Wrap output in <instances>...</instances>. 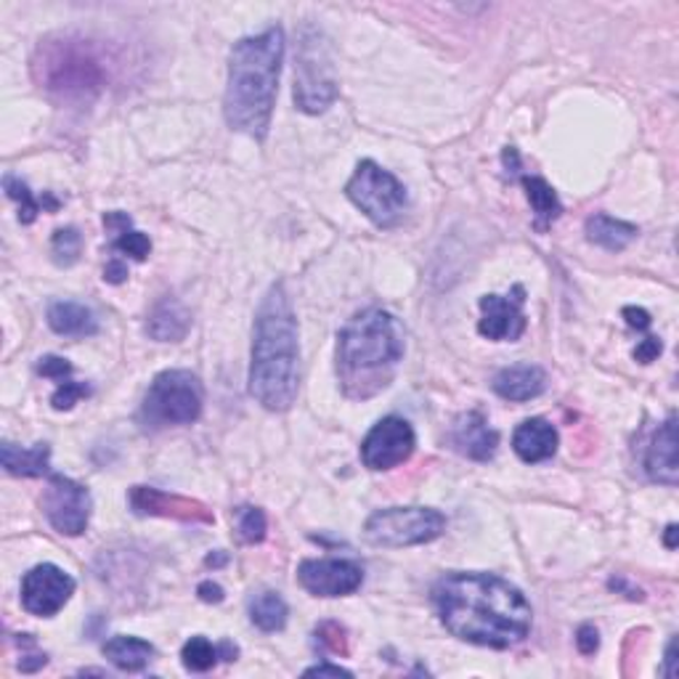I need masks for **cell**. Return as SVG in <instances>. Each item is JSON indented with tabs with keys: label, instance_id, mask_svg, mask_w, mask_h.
Instances as JSON below:
<instances>
[{
	"label": "cell",
	"instance_id": "3",
	"mask_svg": "<svg viewBox=\"0 0 679 679\" xmlns=\"http://www.w3.org/2000/svg\"><path fill=\"white\" fill-rule=\"evenodd\" d=\"M301 385L297 316L284 284H271L260 303L252 332L250 393L269 411H287Z\"/></svg>",
	"mask_w": 679,
	"mask_h": 679
},
{
	"label": "cell",
	"instance_id": "36",
	"mask_svg": "<svg viewBox=\"0 0 679 679\" xmlns=\"http://www.w3.org/2000/svg\"><path fill=\"white\" fill-rule=\"evenodd\" d=\"M661 353H664L661 340L653 338V335H647V338L640 342L637 348H634V359H637L640 364H653V361L661 357Z\"/></svg>",
	"mask_w": 679,
	"mask_h": 679
},
{
	"label": "cell",
	"instance_id": "26",
	"mask_svg": "<svg viewBox=\"0 0 679 679\" xmlns=\"http://www.w3.org/2000/svg\"><path fill=\"white\" fill-rule=\"evenodd\" d=\"M520 183H523L525 196H529L531 207H534L536 228L539 231H547L563 213V205L561 200H557L555 189H552L544 179H539V176H520Z\"/></svg>",
	"mask_w": 679,
	"mask_h": 679
},
{
	"label": "cell",
	"instance_id": "33",
	"mask_svg": "<svg viewBox=\"0 0 679 679\" xmlns=\"http://www.w3.org/2000/svg\"><path fill=\"white\" fill-rule=\"evenodd\" d=\"M316 640H319L321 647L332 653H348V637H346V626H340L338 621H324V624L316 626Z\"/></svg>",
	"mask_w": 679,
	"mask_h": 679
},
{
	"label": "cell",
	"instance_id": "19",
	"mask_svg": "<svg viewBox=\"0 0 679 679\" xmlns=\"http://www.w3.org/2000/svg\"><path fill=\"white\" fill-rule=\"evenodd\" d=\"M491 388L505 401H531L547 391V372L536 364L507 366V370L497 372Z\"/></svg>",
	"mask_w": 679,
	"mask_h": 679
},
{
	"label": "cell",
	"instance_id": "40",
	"mask_svg": "<svg viewBox=\"0 0 679 679\" xmlns=\"http://www.w3.org/2000/svg\"><path fill=\"white\" fill-rule=\"evenodd\" d=\"M306 677H353L351 669H342V666L335 664H319L306 669Z\"/></svg>",
	"mask_w": 679,
	"mask_h": 679
},
{
	"label": "cell",
	"instance_id": "41",
	"mask_svg": "<svg viewBox=\"0 0 679 679\" xmlns=\"http://www.w3.org/2000/svg\"><path fill=\"white\" fill-rule=\"evenodd\" d=\"M48 664V658H46V653H35V656H24L22 661H19V669L22 671H37V669H43V666Z\"/></svg>",
	"mask_w": 679,
	"mask_h": 679
},
{
	"label": "cell",
	"instance_id": "23",
	"mask_svg": "<svg viewBox=\"0 0 679 679\" xmlns=\"http://www.w3.org/2000/svg\"><path fill=\"white\" fill-rule=\"evenodd\" d=\"M584 231H587V239L592 245H598L608 252H621V250H626L634 239H637L640 228L630 224V220H619L606 213H595L587 218Z\"/></svg>",
	"mask_w": 679,
	"mask_h": 679
},
{
	"label": "cell",
	"instance_id": "2",
	"mask_svg": "<svg viewBox=\"0 0 679 679\" xmlns=\"http://www.w3.org/2000/svg\"><path fill=\"white\" fill-rule=\"evenodd\" d=\"M284 61V30L242 37L228 54V82L224 93V117L228 128L263 142L274 114L279 75Z\"/></svg>",
	"mask_w": 679,
	"mask_h": 679
},
{
	"label": "cell",
	"instance_id": "8",
	"mask_svg": "<svg viewBox=\"0 0 679 679\" xmlns=\"http://www.w3.org/2000/svg\"><path fill=\"white\" fill-rule=\"evenodd\" d=\"M346 196L377 228H396L409 211L404 183L374 160L359 162L357 173L346 183Z\"/></svg>",
	"mask_w": 679,
	"mask_h": 679
},
{
	"label": "cell",
	"instance_id": "22",
	"mask_svg": "<svg viewBox=\"0 0 679 679\" xmlns=\"http://www.w3.org/2000/svg\"><path fill=\"white\" fill-rule=\"evenodd\" d=\"M0 465L9 475L16 478H41L50 467V446L48 443H35V446L22 449L16 443L3 441L0 446Z\"/></svg>",
	"mask_w": 679,
	"mask_h": 679
},
{
	"label": "cell",
	"instance_id": "4",
	"mask_svg": "<svg viewBox=\"0 0 679 679\" xmlns=\"http://www.w3.org/2000/svg\"><path fill=\"white\" fill-rule=\"evenodd\" d=\"M406 351L404 327L383 308H366L353 316L338 335V377L342 393L366 401L396 377Z\"/></svg>",
	"mask_w": 679,
	"mask_h": 679
},
{
	"label": "cell",
	"instance_id": "24",
	"mask_svg": "<svg viewBox=\"0 0 679 679\" xmlns=\"http://www.w3.org/2000/svg\"><path fill=\"white\" fill-rule=\"evenodd\" d=\"M104 226L106 231H112V252H120V256H128L133 260H142L149 258L151 252V242L149 237H146L144 231H138V228H133V220L128 213H104ZM114 256V258H120Z\"/></svg>",
	"mask_w": 679,
	"mask_h": 679
},
{
	"label": "cell",
	"instance_id": "37",
	"mask_svg": "<svg viewBox=\"0 0 679 679\" xmlns=\"http://www.w3.org/2000/svg\"><path fill=\"white\" fill-rule=\"evenodd\" d=\"M621 314H624V319H626V324H630L632 329H637V332H645L647 327H650V314H647L645 308H637V306H626L624 310H621Z\"/></svg>",
	"mask_w": 679,
	"mask_h": 679
},
{
	"label": "cell",
	"instance_id": "28",
	"mask_svg": "<svg viewBox=\"0 0 679 679\" xmlns=\"http://www.w3.org/2000/svg\"><path fill=\"white\" fill-rule=\"evenodd\" d=\"M3 189H5V194H9V200H14L19 205V220H22L24 226L35 224V218L41 215V211H59V200H54L50 194L43 196V200H37V196L30 192L27 183L11 173L3 176Z\"/></svg>",
	"mask_w": 679,
	"mask_h": 679
},
{
	"label": "cell",
	"instance_id": "30",
	"mask_svg": "<svg viewBox=\"0 0 679 679\" xmlns=\"http://www.w3.org/2000/svg\"><path fill=\"white\" fill-rule=\"evenodd\" d=\"M80 250H82V237L80 231L75 226L59 228V231H54V239H50V252H54V260L59 265H75L80 260Z\"/></svg>",
	"mask_w": 679,
	"mask_h": 679
},
{
	"label": "cell",
	"instance_id": "25",
	"mask_svg": "<svg viewBox=\"0 0 679 679\" xmlns=\"http://www.w3.org/2000/svg\"><path fill=\"white\" fill-rule=\"evenodd\" d=\"M104 658L123 671H142L155 656V645L146 643L142 637H128V634H117V637L106 640L101 647Z\"/></svg>",
	"mask_w": 679,
	"mask_h": 679
},
{
	"label": "cell",
	"instance_id": "39",
	"mask_svg": "<svg viewBox=\"0 0 679 679\" xmlns=\"http://www.w3.org/2000/svg\"><path fill=\"white\" fill-rule=\"evenodd\" d=\"M196 595H200L202 602H213V606H218V602H224V589L218 587L215 581H202L200 587H196Z\"/></svg>",
	"mask_w": 679,
	"mask_h": 679
},
{
	"label": "cell",
	"instance_id": "17",
	"mask_svg": "<svg viewBox=\"0 0 679 679\" xmlns=\"http://www.w3.org/2000/svg\"><path fill=\"white\" fill-rule=\"evenodd\" d=\"M452 443L456 452L465 454L467 460L488 462L497 454L499 433L494 428H488L486 417L480 415V411H467V415H460L454 420Z\"/></svg>",
	"mask_w": 679,
	"mask_h": 679
},
{
	"label": "cell",
	"instance_id": "43",
	"mask_svg": "<svg viewBox=\"0 0 679 679\" xmlns=\"http://www.w3.org/2000/svg\"><path fill=\"white\" fill-rule=\"evenodd\" d=\"M611 589H624L626 598H630V600H643V592H640V589L626 587V584L621 581V579H613V581H611Z\"/></svg>",
	"mask_w": 679,
	"mask_h": 679
},
{
	"label": "cell",
	"instance_id": "44",
	"mask_svg": "<svg viewBox=\"0 0 679 679\" xmlns=\"http://www.w3.org/2000/svg\"><path fill=\"white\" fill-rule=\"evenodd\" d=\"M677 534H679V531H677V523H671L669 529H666V536H664V544H666V547H669V550H677Z\"/></svg>",
	"mask_w": 679,
	"mask_h": 679
},
{
	"label": "cell",
	"instance_id": "21",
	"mask_svg": "<svg viewBox=\"0 0 679 679\" xmlns=\"http://www.w3.org/2000/svg\"><path fill=\"white\" fill-rule=\"evenodd\" d=\"M48 327L61 338H91L99 332V319L82 303L56 301L48 306Z\"/></svg>",
	"mask_w": 679,
	"mask_h": 679
},
{
	"label": "cell",
	"instance_id": "29",
	"mask_svg": "<svg viewBox=\"0 0 679 679\" xmlns=\"http://www.w3.org/2000/svg\"><path fill=\"white\" fill-rule=\"evenodd\" d=\"M218 658H224V653H220V645H213L207 637H192L186 645H183L181 650V661L186 666L189 671H196V675H202V671H211L215 664H218Z\"/></svg>",
	"mask_w": 679,
	"mask_h": 679
},
{
	"label": "cell",
	"instance_id": "34",
	"mask_svg": "<svg viewBox=\"0 0 679 679\" xmlns=\"http://www.w3.org/2000/svg\"><path fill=\"white\" fill-rule=\"evenodd\" d=\"M37 372H41L43 377L56 380V383H65V380L72 377V364L61 357H43L37 361Z\"/></svg>",
	"mask_w": 679,
	"mask_h": 679
},
{
	"label": "cell",
	"instance_id": "15",
	"mask_svg": "<svg viewBox=\"0 0 679 679\" xmlns=\"http://www.w3.org/2000/svg\"><path fill=\"white\" fill-rule=\"evenodd\" d=\"M131 507L136 516H151V518H173L181 523H213L215 516L207 510L202 501L179 497V494L160 491L151 486H133L131 488Z\"/></svg>",
	"mask_w": 679,
	"mask_h": 679
},
{
	"label": "cell",
	"instance_id": "38",
	"mask_svg": "<svg viewBox=\"0 0 679 679\" xmlns=\"http://www.w3.org/2000/svg\"><path fill=\"white\" fill-rule=\"evenodd\" d=\"M125 279H128V265H125V260L112 258L110 263H106V269H104V282L123 284Z\"/></svg>",
	"mask_w": 679,
	"mask_h": 679
},
{
	"label": "cell",
	"instance_id": "10",
	"mask_svg": "<svg viewBox=\"0 0 679 679\" xmlns=\"http://www.w3.org/2000/svg\"><path fill=\"white\" fill-rule=\"evenodd\" d=\"M43 516L65 536H82L91 520V491L67 475H50L41 497Z\"/></svg>",
	"mask_w": 679,
	"mask_h": 679
},
{
	"label": "cell",
	"instance_id": "5",
	"mask_svg": "<svg viewBox=\"0 0 679 679\" xmlns=\"http://www.w3.org/2000/svg\"><path fill=\"white\" fill-rule=\"evenodd\" d=\"M37 86L59 101H91L104 88L106 69L86 37L54 35L35 50Z\"/></svg>",
	"mask_w": 679,
	"mask_h": 679
},
{
	"label": "cell",
	"instance_id": "27",
	"mask_svg": "<svg viewBox=\"0 0 679 679\" xmlns=\"http://www.w3.org/2000/svg\"><path fill=\"white\" fill-rule=\"evenodd\" d=\"M287 602L274 589H265L250 600V621L260 632H282L287 626Z\"/></svg>",
	"mask_w": 679,
	"mask_h": 679
},
{
	"label": "cell",
	"instance_id": "1",
	"mask_svg": "<svg viewBox=\"0 0 679 679\" xmlns=\"http://www.w3.org/2000/svg\"><path fill=\"white\" fill-rule=\"evenodd\" d=\"M433 608L456 640L491 650L523 643L534 621L525 595L494 574L456 570L443 576L433 587Z\"/></svg>",
	"mask_w": 679,
	"mask_h": 679
},
{
	"label": "cell",
	"instance_id": "35",
	"mask_svg": "<svg viewBox=\"0 0 679 679\" xmlns=\"http://www.w3.org/2000/svg\"><path fill=\"white\" fill-rule=\"evenodd\" d=\"M576 647H579L581 656H595L600 647V634L592 624H581L576 632Z\"/></svg>",
	"mask_w": 679,
	"mask_h": 679
},
{
	"label": "cell",
	"instance_id": "9",
	"mask_svg": "<svg viewBox=\"0 0 679 679\" xmlns=\"http://www.w3.org/2000/svg\"><path fill=\"white\" fill-rule=\"evenodd\" d=\"M446 531V516L433 507H388L372 512L364 523L366 542L374 547H417L435 542Z\"/></svg>",
	"mask_w": 679,
	"mask_h": 679
},
{
	"label": "cell",
	"instance_id": "18",
	"mask_svg": "<svg viewBox=\"0 0 679 679\" xmlns=\"http://www.w3.org/2000/svg\"><path fill=\"white\" fill-rule=\"evenodd\" d=\"M557 443H561V435H557L555 425L544 420V417L520 422L516 433H512V449L529 465L552 460L557 452Z\"/></svg>",
	"mask_w": 679,
	"mask_h": 679
},
{
	"label": "cell",
	"instance_id": "42",
	"mask_svg": "<svg viewBox=\"0 0 679 679\" xmlns=\"http://www.w3.org/2000/svg\"><path fill=\"white\" fill-rule=\"evenodd\" d=\"M675 647H677V643L675 640H669V645H666V658H664V664H666V669H664V675L666 677H677V669H675Z\"/></svg>",
	"mask_w": 679,
	"mask_h": 679
},
{
	"label": "cell",
	"instance_id": "12",
	"mask_svg": "<svg viewBox=\"0 0 679 679\" xmlns=\"http://www.w3.org/2000/svg\"><path fill=\"white\" fill-rule=\"evenodd\" d=\"M75 595V579L65 568L54 563H41L33 570H27L22 579V606L24 611L50 619L67 606Z\"/></svg>",
	"mask_w": 679,
	"mask_h": 679
},
{
	"label": "cell",
	"instance_id": "31",
	"mask_svg": "<svg viewBox=\"0 0 679 679\" xmlns=\"http://www.w3.org/2000/svg\"><path fill=\"white\" fill-rule=\"evenodd\" d=\"M237 531L239 539L245 544H260L265 539V531H269V520H265V512L260 507H239L237 510Z\"/></svg>",
	"mask_w": 679,
	"mask_h": 679
},
{
	"label": "cell",
	"instance_id": "11",
	"mask_svg": "<svg viewBox=\"0 0 679 679\" xmlns=\"http://www.w3.org/2000/svg\"><path fill=\"white\" fill-rule=\"evenodd\" d=\"M417 435L415 428L404 420V417H383L361 441V462L364 467L383 473L404 465L411 454H415Z\"/></svg>",
	"mask_w": 679,
	"mask_h": 679
},
{
	"label": "cell",
	"instance_id": "45",
	"mask_svg": "<svg viewBox=\"0 0 679 679\" xmlns=\"http://www.w3.org/2000/svg\"><path fill=\"white\" fill-rule=\"evenodd\" d=\"M205 563H207V566H213V568H215V566H224V563H226V555H224V552H218V555H207V561H205Z\"/></svg>",
	"mask_w": 679,
	"mask_h": 679
},
{
	"label": "cell",
	"instance_id": "16",
	"mask_svg": "<svg viewBox=\"0 0 679 679\" xmlns=\"http://www.w3.org/2000/svg\"><path fill=\"white\" fill-rule=\"evenodd\" d=\"M645 473L653 484L677 486L679 480V460H677V417L658 425L650 438V446L645 452Z\"/></svg>",
	"mask_w": 679,
	"mask_h": 679
},
{
	"label": "cell",
	"instance_id": "14",
	"mask_svg": "<svg viewBox=\"0 0 679 679\" xmlns=\"http://www.w3.org/2000/svg\"><path fill=\"white\" fill-rule=\"evenodd\" d=\"M525 290L512 287L510 295H484L480 297L478 332L494 342H516L525 332L523 316Z\"/></svg>",
	"mask_w": 679,
	"mask_h": 679
},
{
	"label": "cell",
	"instance_id": "20",
	"mask_svg": "<svg viewBox=\"0 0 679 679\" xmlns=\"http://www.w3.org/2000/svg\"><path fill=\"white\" fill-rule=\"evenodd\" d=\"M189 329H192V314L176 297H162L146 321V332L157 342H179L186 338Z\"/></svg>",
	"mask_w": 679,
	"mask_h": 679
},
{
	"label": "cell",
	"instance_id": "6",
	"mask_svg": "<svg viewBox=\"0 0 679 679\" xmlns=\"http://www.w3.org/2000/svg\"><path fill=\"white\" fill-rule=\"evenodd\" d=\"M202 406H205V388L196 374L186 370H165L151 380L138 420L144 430L179 428V425L200 420Z\"/></svg>",
	"mask_w": 679,
	"mask_h": 679
},
{
	"label": "cell",
	"instance_id": "32",
	"mask_svg": "<svg viewBox=\"0 0 679 679\" xmlns=\"http://www.w3.org/2000/svg\"><path fill=\"white\" fill-rule=\"evenodd\" d=\"M88 396H91V385L78 383V380H65V383L56 385L54 396H50V406H54L56 411H69L80 398Z\"/></svg>",
	"mask_w": 679,
	"mask_h": 679
},
{
	"label": "cell",
	"instance_id": "7",
	"mask_svg": "<svg viewBox=\"0 0 679 679\" xmlns=\"http://www.w3.org/2000/svg\"><path fill=\"white\" fill-rule=\"evenodd\" d=\"M340 93L332 50L321 30L303 27L295 48V104L306 114H321Z\"/></svg>",
	"mask_w": 679,
	"mask_h": 679
},
{
	"label": "cell",
	"instance_id": "13",
	"mask_svg": "<svg viewBox=\"0 0 679 679\" xmlns=\"http://www.w3.org/2000/svg\"><path fill=\"white\" fill-rule=\"evenodd\" d=\"M297 581L314 598H346L364 584V568L353 561H303Z\"/></svg>",
	"mask_w": 679,
	"mask_h": 679
}]
</instances>
